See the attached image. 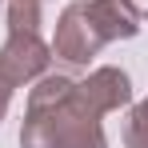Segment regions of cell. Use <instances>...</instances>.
Here are the masks:
<instances>
[{
	"mask_svg": "<svg viewBox=\"0 0 148 148\" xmlns=\"http://www.w3.org/2000/svg\"><path fill=\"white\" fill-rule=\"evenodd\" d=\"M20 148H108L100 116L76 96V80L44 72L28 88Z\"/></svg>",
	"mask_w": 148,
	"mask_h": 148,
	"instance_id": "6da1fadb",
	"label": "cell"
},
{
	"mask_svg": "<svg viewBox=\"0 0 148 148\" xmlns=\"http://www.w3.org/2000/svg\"><path fill=\"white\" fill-rule=\"evenodd\" d=\"M140 32V16L124 0H68L56 16L52 60L72 68H88L112 40H132Z\"/></svg>",
	"mask_w": 148,
	"mask_h": 148,
	"instance_id": "7a4b0ae2",
	"label": "cell"
},
{
	"mask_svg": "<svg viewBox=\"0 0 148 148\" xmlns=\"http://www.w3.org/2000/svg\"><path fill=\"white\" fill-rule=\"evenodd\" d=\"M52 68V44L40 36V28H8L0 44V72L16 88L32 84Z\"/></svg>",
	"mask_w": 148,
	"mask_h": 148,
	"instance_id": "3957f363",
	"label": "cell"
},
{
	"mask_svg": "<svg viewBox=\"0 0 148 148\" xmlns=\"http://www.w3.org/2000/svg\"><path fill=\"white\" fill-rule=\"evenodd\" d=\"M76 96L104 120L108 112H120V108L132 104V76L116 64H100L84 80H76Z\"/></svg>",
	"mask_w": 148,
	"mask_h": 148,
	"instance_id": "277c9868",
	"label": "cell"
},
{
	"mask_svg": "<svg viewBox=\"0 0 148 148\" xmlns=\"http://www.w3.org/2000/svg\"><path fill=\"white\" fill-rule=\"evenodd\" d=\"M124 148H148V96L128 104V120H124Z\"/></svg>",
	"mask_w": 148,
	"mask_h": 148,
	"instance_id": "5b68a950",
	"label": "cell"
},
{
	"mask_svg": "<svg viewBox=\"0 0 148 148\" xmlns=\"http://www.w3.org/2000/svg\"><path fill=\"white\" fill-rule=\"evenodd\" d=\"M12 92H16V84H12L8 76L0 72V120L8 116V104H12Z\"/></svg>",
	"mask_w": 148,
	"mask_h": 148,
	"instance_id": "8992f818",
	"label": "cell"
},
{
	"mask_svg": "<svg viewBox=\"0 0 148 148\" xmlns=\"http://www.w3.org/2000/svg\"><path fill=\"white\" fill-rule=\"evenodd\" d=\"M124 4H128L136 16H148V0H124Z\"/></svg>",
	"mask_w": 148,
	"mask_h": 148,
	"instance_id": "52a82bcc",
	"label": "cell"
}]
</instances>
